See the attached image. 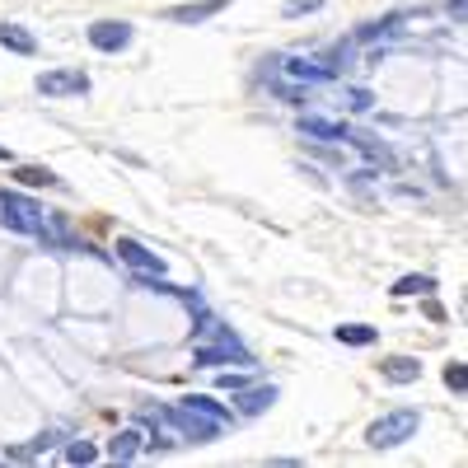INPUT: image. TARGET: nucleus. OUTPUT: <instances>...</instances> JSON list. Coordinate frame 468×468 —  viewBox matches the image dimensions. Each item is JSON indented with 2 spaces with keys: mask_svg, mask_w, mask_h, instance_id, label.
Returning <instances> with one entry per match:
<instances>
[{
  "mask_svg": "<svg viewBox=\"0 0 468 468\" xmlns=\"http://www.w3.org/2000/svg\"><path fill=\"white\" fill-rule=\"evenodd\" d=\"M192 366H202V370H216V366H253V351L234 337L229 328L207 324V337L192 346Z\"/></svg>",
  "mask_w": 468,
  "mask_h": 468,
  "instance_id": "1",
  "label": "nucleus"
},
{
  "mask_svg": "<svg viewBox=\"0 0 468 468\" xmlns=\"http://www.w3.org/2000/svg\"><path fill=\"white\" fill-rule=\"evenodd\" d=\"M160 421H169L183 441H197V445H211V441L225 431V421H220V417H211V412H202V408H192L187 399H178L174 408H165Z\"/></svg>",
  "mask_w": 468,
  "mask_h": 468,
  "instance_id": "2",
  "label": "nucleus"
},
{
  "mask_svg": "<svg viewBox=\"0 0 468 468\" xmlns=\"http://www.w3.org/2000/svg\"><path fill=\"white\" fill-rule=\"evenodd\" d=\"M0 220H5V229L37 234V239H43V229H48V211L33 197H19V192H5V197H0Z\"/></svg>",
  "mask_w": 468,
  "mask_h": 468,
  "instance_id": "3",
  "label": "nucleus"
},
{
  "mask_svg": "<svg viewBox=\"0 0 468 468\" xmlns=\"http://www.w3.org/2000/svg\"><path fill=\"white\" fill-rule=\"evenodd\" d=\"M417 412L412 408H394V412H384L370 431H366V441L375 445V450H394V445H403V441H412L417 436Z\"/></svg>",
  "mask_w": 468,
  "mask_h": 468,
  "instance_id": "4",
  "label": "nucleus"
},
{
  "mask_svg": "<svg viewBox=\"0 0 468 468\" xmlns=\"http://www.w3.org/2000/svg\"><path fill=\"white\" fill-rule=\"evenodd\" d=\"M37 90L43 94H90V75L85 70H43L37 75Z\"/></svg>",
  "mask_w": 468,
  "mask_h": 468,
  "instance_id": "5",
  "label": "nucleus"
},
{
  "mask_svg": "<svg viewBox=\"0 0 468 468\" xmlns=\"http://www.w3.org/2000/svg\"><path fill=\"white\" fill-rule=\"evenodd\" d=\"M117 258H122L136 277H165V258L160 253H150V249H141L136 239H122L117 244Z\"/></svg>",
  "mask_w": 468,
  "mask_h": 468,
  "instance_id": "6",
  "label": "nucleus"
},
{
  "mask_svg": "<svg viewBox=\"0 0 468 468\" xmlns=\"http://www.w3.org/2000/svg\"><path fill=\"white\" fill-rule=\"evenodd\" d=\"M90 43H94L99 52H122V48L132 43V24H127V19H103V24L90 28Z\"/></svg>",
  "mask_w": 468,
  "mask_h": 468,
  "instance_id": "7",
  "label": "nucleus"
},
{
  "mask_svg": "<svg viewBox=\"0 0 468 468\" xmlns=\"http://www.w3.org/2000/svg\"><path fill=\"white\" fill-rule=\"evenodd\" d=\"M271 403H277V388L271 384H258V388H234V408H239V417H258V412H267Z\"/></svg>",
  "mask_w": 468,
  "mask_h": 468,
  "instance_id": "8",
  "label": "nucleus"
},
{
  "mask_svg": "<svg viewBox=\"0 0 468 468\" xmlns=\"http://www.w3.org/2000/svg\"><path fill=\"white\" fill-rule=\"evenodd\" d=\"M225 5H229V0H197V5H174L169 19H174V24H207V19L220 15Z\"/></svg>",
  "mask_w": 468,
  "mask_h": 468,
  "instance_id": "9",
  "label": "nucleus"
},
{
  "mask_svg": "<svg viewBox=\"0 0 468 468\" xmlns=\"http://www.w3.org/2000/svg\"><path fill=\"white\" fill-rule=\"evenodd\" d=\"M282 66H286L291 80H309V85L333 80V66H319V61H309V57H291V61H282Z\"/></svg>",
  "mask_w": 468,
  "mask_h": 468,
  "instance_id": "10",
  "label": "nucleus"
},
{
  "mask_svg": "<svg viewBox=\"0 0 468 468\" xmlns=\"http://www.w3.org/2000/svg\"><path fill=\"white\" fill-rule=\"evenodd\" d=\"M141 450H145V441H141L136 426H127V431H117V436L108 441V459H117V463H132Z\"/></svg>",
  "mask_w": 468,
  "mask_h": 468,
  "instance_id": "11",
  "label": "nucleus"
},
{
  "mask_svg": "<svg viewBox=\"0 0 468 468\" xmlns=\"http://www.w3.org/2000/svg\"><path fill=\"white\" fill-rule=\"evenodd\" d=\"M379 370H384V379H394V384H417L421 379V361H412V356H388Z\"/></svg>",
  "mask_w": 468,
  "mask_h": 468,
  "instance_id": "12",
  "label": "nucleus"
},
{
  "mask_svg": "<svg viewBox=\"0 0 468 468\" xmlns=\"http://www.w3.org/2000/svg\"><path fill=\"white\" fill-rule=\"evenodd\" d=\"M0 48H10V52H19V57H33V52H37V37L24 33L19 24H0Z\"/></svg>",
  "mask_w": 468,
  "mask_h": 468,
  "instance_id": "13",
  "label": "nucleus"
},
{
  "mask_svg": "<svg viewBox=\"0 0 468 468\" xmlns=\"http://www.w3.org/2000/svg\"><path fill=\"white\" fill-rule=\"evenodd\" d=\"M300 132L314 136V141H346V127L328 122V117H300Z\"/></svg>",
  "mask_w": 468,
  "mask_h": 468,
  "instance_id": "14",
  "label": "nucleus"
},
{
  "mask_svg": "<svg viewBox=\"0 0 468 468\" xmlns=\"http://www.w3.org/2000/svg\"><path fill=\"white\" fill-rule=\"evenodd\" d=\"M379 333L370 328V324H342L337 328V342H346V346H370Z\"/></svg>",
  "mask_w": 468,
  "mask_h": 468,
  "instance_id": "15",
  "label": "nucleus"
},
{
  "mask_svg": "<svg viewBox=\"0 0 468 468\" xmlns=\"http://www.w3.org/2000/svg\"><path fill=\"white\" fill-rule=\"evenodd\" d=\"M436 291V277H399L394 282V295L408 300V295H431Z\"/></svg>",
  "mask_w": 468,
  "mask_h": 468,
  "instance_id": "16",
  "label": "nucleus"
},
{
  "mask_svg": "<svg viewBox=\"0 0 468 468\" xmlns=\"http://www.w3.org/2000/svg\"><path fill=\"white\" fill-rule=\"evenodd\" d=\"M15 178H19V183H28V187H52V183H57V174H52V169H37V165H19V169H15Z\"/></svg>",
  "mask_w": 468,
  "mask_h": 468,
  "instance_id": "17",
  "label": "nucleus"
},
{
  "mask_svg": "<svg viewBox=\"0 0 468 468\" xmlns=\"http://www.w3.org/2000/svg\"><path fill=\"white\" fill-rule=\"evenodd\" d=\"M99 459V445H90V441H70L66 445V463H94Z\"/></svg>",
  "mask_w": 468,
  "mask_h": 468,
  "instance_id": "18",
  "label": "nucleus"
},
{
  "mask_svg": "<svg viewBox=\"0 0 468 468\" xmlns=\"http://www.w3.org/2000/svg\"><path fill=\"white\" fill-rule=\"evenodd\" d=\"M57 445V431H43L33 445H24V450H10V459H33V454H43V450H52Z\"/></svg>",
  "mask_w": 468,
  "mask_h": 468,
  "instance_id": "19",
  "label": "nucleus"
},
{
  "mask_svg": "<svg viewBox=\"0 0 468 468\" xmlns=\"http://www.w3.org/2000/svg\"><path fill=\"white\" fill-rule=\"evenodd\" d=\"M445 384L454 388V394H468V366H459V361L445 366Z\"/></svg>",
  "mask_w": 468,
  "mask_h": 468,
  "instance_id": "20",
  "label": "nucleus"
},
{
  "mask_svg": "<svg viewBox=\"0 0 468 468\" xmlns=\"http://www.w3.org/2000/svg\"><path fill=\"white\" fill-rule=\"evenodd\" d=\"M187 403H192V408H202V412H211V417H220V421H229V412H225L216 399H207V394H187Z\"/></svg>",
  "mask_w": 468,
  "mask_h": 468,
  "instance_id": "21",
  "label": "nucleus"
},
{
  "mask_svg": "<svg viewBox=\"0 0 468 468\" xmlns=\"http://www.w3.org/2000/svg\"><path fill=\"white\" fill-rule=\"evenodd\" d=\"M370 103H375L370 90H346V108H351V112H366Z\"/></svg>",
  "mask_w": 468,
  "mask_h": 468,
  "instance_id": "22",
  "label": "nucleus"
},
{
  "mask_svg": "<svg viewBox=\"0 0 468 468\" xmlns=\"http://www.w3.org/2000/svg\"><path fill=\"white\" fill-rule=\"evenodd\" d=\"M319 5H324V0H291L286 15H304V10H319Z\"/></svg>",
  "mask_w": 468,
  "mask_h": 468,
  "instance_id": "23",
  "label": "nucleus"
},
{
  "mask_svg": "<svg viewBox=\"0 0 468 468\" xmlns=\"http://www.w3.org/2000/svg\"><path fill=\"white\" fill-rule=\"evenodd\" d=\"M244 384H249V375H234V370L220 375V388H244Z\"/></svg>",
  "mask_w": 468,
  "mask_h": 468,
  "instance_id": "24",
  "label": "nucleus"
},
{
  "mask_svg": "<svg viewBox=\"0 0 468 468\" xmlns=\"http://www.w3.org/2000/svg\"><path fill=\"white\" fill-rule=\"evenodd\" d=\"M0 160H10V150H0Z\"/></svg>",
  "mask_w": 468,
  "mask_h": 468,
  "instance_id": "25",
  "label": "nucleus"
}]
</instances>
